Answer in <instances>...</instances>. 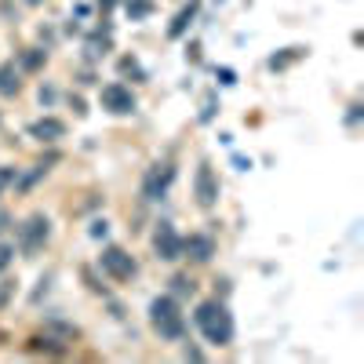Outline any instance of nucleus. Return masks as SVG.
<instances>
[{"mask_svg": "<svg viewBox=\"0 0 364 364\" xmlns=\"http://www.w3.org/2000/svg\"><path fill=\"white\" fill-rule=\"evenodd\" d=\"M197 324H200V331H204L208 343L230 346V339H233V321H230V314H226L223 302H200V306H197Z\"/></svg>", "mask_w": 364, "mask_h": 364, "instance_id": "obj_1", "label": "nucleus"}, {"mask_svg": "<svg viewBox=\"0 0 364 364\" xmlns=\"http://www.w3.org/2000/svg\"><path fill=\"white\" fill-rule=\"evenodd\" d=\"M182 252H190V259H197V262H208L211 259V237H190V240H182Z\"/></svg>", "mask_w": 364, "mask_h": 364, "instance_id": "obj_9", "label": "nucleus"}, {"mask_svg": "<svg viewBox=\"0 0 364 364\" xmlns=\"http://www.w3.org/2000/svg\"><path fill=\"white\" fill-rule=\"evenodd\" d=\"M48 219L44 215H33V219H26V226H22V252H37V248H44V240H48Z\"/></svg>", "mask_w": 364, "mask_h": 364, "instance_id": "obj_7", "label": "nucleus"}, {"mask_svg": "<svg viewBox=\"0 0 364 364\" xmlns=\"http://www.w3.org/2000/svg\"><path fill=\"white\" fill-rule=\"evenodd\" d=\"M149 314H154V328L161 331L164 339H182V331H186V321H182L175 299H157L154 306H149Z\"/></svg>", "mask_w": 364, "mask_h": 364, "instance_id": "obj_2", "label": "nucleus"}, {"mask_svg": "<svg viewBox=\"0 0 364 364\" xmlns=\"http://www.w3.org/2000/svg\"><path fill=\"white\" fill-rule=\"evenodd\" d=\"M4 223H8V215H4V211H0V230H4Z\"/></svg>", "mask_w": 364, "mask_h": 364, "instance_id": "obj_19", "label": "nucleus"}, {"mask_svg": "<svg viewBox=\"0 0 364 364\" xmlns=\"http://www.w3.org/2000/svg\"><path fill=\"white\" fill-rule=\"evenodd\" d=\"M102 106L109 113H132L135 109V95H132L124 84H106L102 87Z\"/></svg>", "mask_w": 364, "mask_h": 364, "instance_id": "obj_4", "label": "nucleus"}, {"mask_svg": "<svg viewBox=\"0 0 364 364\" xmlns=\"http://www.w3.org/2000/svg\"><path fill=\"white\" fill-rule=\"evenodd\" d=\"M193 11H197V4H190V8H186V11H182V15H178V18H175V26H171V29H168V33H171V37H178V33H182V29H186V22H190V18H193Z\"/></svg>", "mask_w": 364, "mask_h": 364, "instance_id": "obj_12", "label": "nucleus"}, {"mask_svg": "<svg viewBox=\"0 0 364 364\" xmlns=\"http://www.w3.org/2000/svg\"><path fill=\"white\" fill-rule=\"evenodd\" d=\"M29 132H33L37 139H48V142H51V139H63V135H66V124H63V120H51V117H48V120H37Z\"/></svg>", "mask_w": 364, "mask_h": 364, "instance_id": "obj_10", "label": "nucleus"}, {"mask_svg": "<svg viewBox=\"0 0 364 364\" xmlns=\"http://www.w3.org/2000/svg\"><path fill=\"white\" fill-rule=\"evenodd\" d=\"M8 295H11V284H0V306L8 302Z\"/></svg>", "mask_w": 364, "mask_h": 364, "instance_id": "obj_18", "label": "nucleus"}, {"mask_svg": "<svg viewBox=\"0 0 364 364\" xmlns=\"http://www.w3.org/2000/svg\"><path fill=\"white\" fill-rule=\"evenodd\" d=\"M171 178H175V168H171V164H157V168H149V175H146V182H142V193H146L149 200H157V197L171 186Z\"/></svg>", "mask_w": 364, "mask_h": 364, "instance_id": "obj_6", "label": "nucleus"}, {"mask_svg": "<svg viewBox=\"0 0 364 364\" xmlns=\"http://www.w3.org/2000/svg\"><path fill=\"white\" fill-rule=\"evenodd\" d=\"M132 15H149V0H135V4H128Z\"/></svg>", "mask_w": 364, "mask_h": 364, "instance_id": "obj_17", "label": "nucleus"}, {"mask_svg": "<svg viewBox=\"0 0 364 364\" xmlns=\"http://www.w3.org/2000/svg\"><path fill=\"white\" fill-rule=\"evenodd\" d=\"M18 91V73L15 66H0V95H15Z\"/></svg>", "mask_w": 364, "mask_h": 364, "instance_id": "obj_11", "label": "nucleus"}, {"mask_svg": "<svg viewBox=\"0 0 364 364\" xmlns=\"http://www.w3.org/2000/svg\"><path fill=\"white\" fill-rule=\"evenodd\" d=\"M299 55H302L299 48H288V55H281V58H277V55H273V63H269V66H273V70H281V66H288V63H295V58H299Z\"/></svg>", "mask_w": 364, "mask_h": 364, "instance_id": "obj_13", "label": "nucleus"}, {"mask_svg": "<svg viewBox=\"0 0 364 364\" xmlns=\"http://www.w3.org/2000/svg\"><path fill=\"white\" fill-rule=\"evenodd\" d=\"M102 269L113 281H132L135 277V259L128 252H120V248H106L102 252Z\"/></svg>", "mask_w": 364, "mask_h": 364, "instance_id": "obj_3", "label": "nucleus"}, {"mask_svg": "<svg viewBox=\"0 0 364 364\" xmlns=\"http://www.w3.org/2000/svg\"><path fill=\"white\" fill-rule=\"evenodd\" d=\"M11 255H15V248H11V245H0V273H4V269L11 266Z\"/></svg>", "mask_w": 364, "mask_h": 364, "instance_id": "obj_14", "label": "nucleus"}, {"mask_svg": "<svg viewBox=\"0 0 364 364\" xmlns=\"http://www.w3.org/2000/svg\"><path fill=\"white\" fill-rule=\"evenodd\" d=\"M193 190H197V200H200V208H211V204L219 200V182H215V171H211L208 164H200V168H197Z\"/></svg>", "mask_w": 364, "mask_h": 364, "instance_id": "obj_5", "label": "nucleus"}, {"mask_svg": "<svg viewBox=\"0 0 364 364\" xmlns=\"http://www.w3.org/2000/svg\"><path fill=\"white\" fill-rule=\"evenodd\" d=\"M154 248H157V255L161 259H178L182 255V240H178V233L168 226V223H161V230H157V237H154Z\"/></svg>", "mask_w": 364, "mask_h": 364, "instance_id": "obj_8", "label": "nucleus"}, {"mask_svg": "<svg viewBox=\"0 0 364 364\" xmlns=\"http://www.w3.org/2000/svg\"><path fill=\"white\" fill-rule=\"evenodd\" d=\"M41 58H44V51H29V55L22 58V66H26V70H37V66H41Z\"/></svg>", "mask_w": 364, "mask_h": 364, "instance_id": "obj_15", "label": "nucleus"}, {"mask_svg": "<svg viewBox=\"0 0 364 364\" xmlns=\"http://www.w3.org/2000/svg\"><path fill=\"white\" fill-rule=\"evenodd\" d=\"M11 182H15V168H0V193H4Z\"/></svg>", "mask_w": 364, "mask_h": 364, "instance_id": "obj_16", "label": "nucleus"}, {"mask_svg": "<svg viewBox=\"0 0 364 364\" xmlns=\"http://www.w3.org/2000/svg\"><path fill=\"white\" fill-rule=\"evenodd\" d=\"M29 4H41V0H29Z\"/></svg>", "mask_w": 364, "mask_h": 364, "instance_id": "obj_20", "label": "nucleus"}]
</instances>
